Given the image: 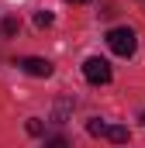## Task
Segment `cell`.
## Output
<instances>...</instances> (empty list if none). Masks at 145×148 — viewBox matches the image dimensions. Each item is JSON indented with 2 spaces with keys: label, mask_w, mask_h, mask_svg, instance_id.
<instances>
[{
  "label": "cell",
  "mask_w": 145,
  "mask_h": 148,
  "mask_svg": "<svg viewBox=\"0 0 145 148\" xmlns=\"http://www.w3.org/2000/svg\"><path fill=\"white\" fill-rule=\"evenodd\" d=\"M69 3H86V0H69Z\"/></svg>",
  "instance_id": "8fae6325"
},
{
  "label": "cell",
  "mask_w": 145,
  "mask_h": 148,
  "mask_svg": "<svg viewBox=\"0 0 145 148\" xmlns=\"http://www.w3.org/2000/svg\"><path fill=\"white\" fill-rule=\"evenodd\" d=\"M17 69L28 73V76L45 79V76H52V62L48 59H38V55H24V59H17Z\"/></svg>",
  "instance_id": "3957f363"
},
{
  "label": "cell",
  "mask_w": 145,
  "mask_h": 148,
  "mask_svg": "<svg viewBox=\"0 0 145 148\" xmlns=\"http://www.w3.org/2000/svg\"><path fill=\"white\" fill-rule=\"evenodd\" d=\"M104 138H107V141H114V145H124V141H128L131 134H128V127H124V124H107Z\"/></svg>",
  "instance_id": "277c9868"
},
{
  "label": "cell",
  "mask_w": 145,
  "mask_h": 148,
  "mask_svg": "<svg viewBox=\"0 0 145 148\" xmlns=\"http://www.w3.org/2000/svg\"><path fill=\"white\" fill-rule=\"evenodd\" d=\"M52 21H55L52 10H38L35 14V28H52Z\"/></svg>",
  "instance_id": "52a82bcc"
},
{
  "label": "cell",
  "mask_w": 145,
  "mask_h": 148,
  "mask_svg": "<svg viewBox=\"0 0 145 148\" xmlns=\"http://www.w3.org/2000/svg\"><path fill=\"white\" fill-rule=\"evenodd\" d=\"M104 131H107V121H100V117H90V121H86V134L104 138Z\"/></svg>",
  "instance_id": "8992f818"
},
{
  "label": "cell",
  "mask_w": 145,
  "mask_h": 148,
  "mask_svg": "<svg viewBox=\"0 0 145 148\" xmlns=\"http://www.w3.org/2000/svg\"><path fill=\"white\" fill-rule=\"evenodd\" d=\"M83 79H86V83H93V86L110 83V62H107V59H100V55L86 59V62H83Z\"/></svg>",
  "instance_id": "7a4b0ae2"
},
{
  "label": "cell",
  "mask_w": 145,
  "mask_h": 148,
  "mask_svg": "<svg viewBox=\"0 0 145 148\" xmlns=\"http://www.w3.org/2000/svg\"><path fill=\"white\" fill-rule=\"evenodd\" d=\"M45 145H52V148H66V138H45Z\"/></svg>",
  "instance_id": "30bf717a"
},
{
  "label": "cell",
  "mask_w": 145,
  "mask_h": 148,
  "mask_svg": "<svg viewBox=\"0 0 145 148\" xmlns=\"http://www.w3.org/2000/svg\"><path fill=\"white\" fill-rule=\"evenodd\" d=\"M24 127H28V134H35V138H41V134H45V124H41L38 117H31V121H28Z\"/></svg>",
  "instance_id": "9c48e42d"
},
{
  "label": "cell",
  "mask_w": 145,
  "mask_h": 148,
  "mask_svg": "<svg viewBox=\"0 0 145 148\" xmlns=\"http://www.w3.org/2000/svg\"><path fill=\"white\" fill-rule=\"evenodd\" d=\"M72 107H76V100H69V97H66V100H59V103H55V110H52V121H55V124H62V121L69 117Z\"/></svg>",
  "instance_id": "5b68a950"
},
{
  "label": "cell",
  "mask_w": 145,
  "mask_h": 148,
  "mask_svg": "<svg viewBox=\"0 0 145 148\" xmlns=\"http://www.w3.org/2000/svg\"><path fill=\"white\" fill-rule=\"evenodd\" d=\"M107 45H110V52H114V55L131 59V55H135V48H138V35H135V28L121 24V28H110V31H107Z\"/></svg>",
  "instance_id": "6da1fadb"
},
{
  "label": "cell",
  "mask_w": 145,
  "mask_h": 148,
  "mask_svg": "<svg viewBox=\"0 0 145 148\" xmlns=\"http://www.w3.org/2000/svg\"><path fill=\"white\" fill-rule=\"evenodd\" d=\"M17 28H21V21H17V17H7V21L0 24V31H3L7 38H10V35H17Z\"/></svg>",
  "instance_id": "ba28073f"
}]
</instances>
